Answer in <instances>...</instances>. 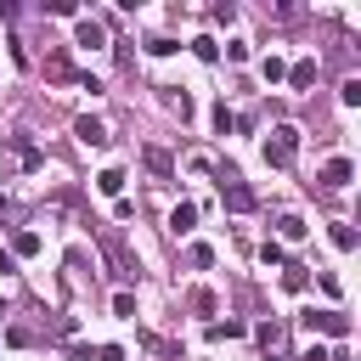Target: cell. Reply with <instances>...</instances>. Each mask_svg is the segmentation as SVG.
Masks as SVG:
<instances>
[{"instance_id": "cell-5", "label": "cell", "mask_w": 361, "mask_h": 361, "mask_svg": "<svg viewBox=\"0 0 361 361\" xmlns=\"http://www.w3.org/2000/svg\"><path fill=\"white\" fill-rule=\"evenodd\" d=\"M259 350H265V361H288V327L282 322H259Z\"/></svg>"}, {"instance_id": "cell-23", "label": "cell", "mask_w": 361, "mask_h": 361, "mask_svg": "<svg viewBox=\"0 0 361 361\" xmlns=\"http://www.w3.org/2000/svg\"><path fill=\"white\" fill-rule=\"evenodd\" d=\"M192 51H197V56H203V62H214V56H220V45H214V39H209V34H203V39H192Z\"/></svg>"}, {"instance_id": "cell-27", "label": "cell", "mask_w": 361, "mask_h": 361, "mask_svg": "<svg viewBox=\"0 0 361 361\" xmlns=\"http://www.w3.org/2000/svg\"><path fill=\"white\" fill-rule=\"evenodd\" d=\"M231 124H237V118H231V107H226V102H220V107H214V130H220V135H226V130H231Z\"/></svg>"}, {"instance_id": "cell-3", "label": "cell", "mask_w": 361, "mask_h": 361, "mask_svg": "<svg viewBox=\"0 0 361 361\" xmlns=\"http://www.w3.org/2000/svg\"><path fill=\"white\" fill-rule=\"evenodd\" d=\"M220 203H226L231 214H248V209H254L259 197H254V186H248V180H237V175L226 169V180H220Z\"/></svg>"}, {"instance_id": "cell-2", "label": "cell", "mask_w": 361, "mask_h": 361, "mask_svg": "<svg viewBox=\"0 0 361 361\" xmlns=\"http://www.w3.org/2000/svg\"><path fill=\"white\" fill-rule=\"evenodd\" d=\"M102 254H107V271H113V276H124V282L135 276V254L124 248V237H118V231H102Z\"/></svg>"}, {"instance_id": "cell-22", "label": "cell", "mask_w": 361, "mask_h": 361, "mask_svg": "<svg viewBox=\"0 0 361 361\" xmlns=\"http://www.w3.org/2000/svg\"><path fill=\"white\" fill-rule=\"evenodd\" d=\"M192 310H203V316H214V293H209V288H192Z\"/></svg>"}, {"instance_id": "cell-24", "label": "cell", "mask_w": 361, "mask_h": 361, "mask_svg": "<svg viewBox=\"0 0 361 361\" xmlns=\"http://www.w3.org/2000/svg\"><path fill=\"white\" fill-rule=\"evenodd\" d=\"M338 96H344V107H355V102H361V79H344V85H338Z\"/></svg>"}, {"instance_id": "cell-15", "label": "cell", "mask_w": 361, "mask_h": 361, "mask_svg": "<svg viewBox=\"0 0 361 361\" xmlns=\"http://www.w3.org/2000/svg\"><path fill=\"white\" fill-rule=\"evenodd\" d=\"M209 338H214V344H220V338H243V322H231V316H226V322H209Z\"/></svg>"}, {"instance_id": "cell-30", "label": "cell", "mask_w": 361, "mask_h": 361, "mask_svg": "<svg viewBox=\"0 0 361 361\" xmlns=\"http://www.w3.org/2000/svg\"><path fill=\"white\" fill-rule=\"evenodd\" d=\"M96 361H124V350H118V344H102V350H96Z\"/></svg>"}, {"instance_id": "cell-12", "label": "cell", "mask_w": 361, "mask_h": 361, "mask_svg": "<svg viewBox=\"0 0 361 361\" xmlns=\"http://www.w3.org/2000/svg\"><path fill=\"white\" fill-rule=\"evenodd\" d=\"M327 237H333V248H344V254L355 248V226H344V220H333V231H327Z\"/></svg>"}, {"instance_id": "cell-13", "label": "cell", "mask_w": 361, "mask_h": 361, "mask_svg": "<svg viewBox=\"0 0 361 361\" xmlns=\"http://www.w3.org/2000/svg\"><path fill=\"white\" fill-rule=\"evenodd\" d=\"M11 254H23V259L39 254V231H17V237H11Z\"/></svg>"}, {"instance_id": "cell-29", "label": "cell", "mask_w": 361, "mask_h": 361, "mask_svg": "<svg viewBox=\"0 0 361 361\" xmlns=\"http://www.w3.org/2000/svg\"><path fill=\"white\" fill-rule=\"evenodd\" d=\"M68 361H96V350L90 344H68Z\"/></svg>"}, {"instance_id": "cell-32", "label": "cell", "mask_w": 361, "mask_h": 361, "mask_svg": "<svg viewBox=\"0 0 361 361\" xmlns=\"http://www.w3.org/2000/svg\"><path fill=\"white\" fill-rule=\"evenodd\" d=\"M0 209H6V197H0Z\"/></svg>"}, {"instance_id": "cell-17", "label": "cell", "mask_w": 361, "mask_h": 361, "mask_svg": "<svg viewBox=\"0 0 361 361\" xmlns=\"http://www.w3.org/2000/svg\"><path fill=\"white\" fill-rule=\"evenodd\" d=\"M45 73H51V79H73V68H68V56H62V51H51V56H45Z\"/></svg>"}, {"instance_id": "cell-10", "label": "cell", "mask_w": 361, "mask_h": 361, "mask_svg": "<svg viewBox=\"0 0 361 361\" xmlns=\"http://www.w3.org/2000/svg\"><path fill=\"white\" fill-rule=\"evenodd\" d=\"M288 79H293V90L316 85V62H293V68H288Z\"/></svg>"}, {"instance_id": "cell-21", "label": "cell", "mask_w": 361, "mask_h": 361, "mask_svg": "<svg viewBox=\"0 0 361 361\" xmlns=\"http://www.w3.org/2000/svg\"><path fill=\"white\" fill-rule=\"evenodd\" d=\"M276 226H282V237H293V243H299V237H305V220H299V214H282V220H276Z\"/></svg>"}, {"instance_id": "cell-28", "label": "cell", "mask_w": 361, "mask_h": 361, "mask_svg": "<svg viewBox=\"0 0 361 361\" xmlns=\"http://www.w3.org/2000/svg\"><path fill=\"white\" fill-rule=\"evenodd\" d=\"M113 316H135V293H118L113 299Z\"/></svg>"}, {"instance_id": "cell-4", "label": "cell", "mask_w": 361, "mask_h": 361, "mask_svg": "<svg viewBox=\"0 0 361 361\" xmlns=\"http://www.w3.org/2000/svg\"><path fill=\"white\" fill-rule=\"evenodd\" d=\"M305 327H316L327 338H350V316L344 310H305Z\"/></svg>"}, {"instance_id": "cell-11", "label": "cell", "mask_w": 361, "mask_h": 361, "mask_svg": "<svg viewBox=\"0 0 361 361\" xmlns=\"http://www.w3.org/2000/svg\"><path fill=\"white\" fill-rule=\"evenodd\" d=\"M96 186H102L107 197H118V192H124V169H102V175H96Z\"/></svg>"}, {"instance_id": "cell-9", "label": "cell", "mask_w": 361, "mask_h": 361, "mask_svg": "<svg viewBox=\"0 0 361 361\" xmlns=\"http://www.w3.org/2000/svg\"><path fill=\"white\" fill-rule=\"evenodd\" d=\"M192 226H197V209H192V203H180V209L169 214V231H175V237H186Z\"/></svg>"}, {"instance_id": "cell-25", "label": "cell", "mask_w": 361, "mask_h": 361, "mask_svg": "<svg viewBox=\"0 0 361 361\" xmlns=\"http://www.w3.org/2000/svg\"><path fill=\"white\" fill-rule=\"evenodd\" d=\"M17 164H23V169H39V152H34L28 141H17Z\"/></svg>"}, {"instance_id": "cell-26", "label": "cell", "mask_w": 361, "mask_h": 361, "mask_svg": "<svg viewBox=\"0 0 361 361\" xmlns=\"http://www.w3.org/2000/svg\"><path fill=\"white\" fill-rule=\"evenodd\" d=\"M259 259H265V265H288V254H282V243H265V248H259Z\"/></svg>"}, {"instance_id": "cell-14", "label": "cell", "mask_w": 361, "mask_h": 361, "mask_svg": "<svg viewBox=\"0 0 361 361\" xmlns=\"http://www.w3.org/2000/svg\"><path fill=\"white\" fill-rule=\"evenodd\" d=\"M186 265H192V271L214 265V248H209V243H192V248H186Z\"/></svg>"}, {"instance_id": "cell-7", "label": "cell", "mask_w": 361, "mask_h": 361, "mask_svg": "<svg viewBox=\"0 0 361 361\" xmlns=\"http://www.w3.org/2000/svg\"><path fill=\"white\" fill-rule=\"evenodd\" d=\"M73 135H79L85 147H107V124H102V118H90V113L73 124Z\"/></svg>"}, {"instance_id": "cell-18", "label": "cell", "mask_w": 361, "mask_h": 361, "mask_svg": "<svg viewBox=\"0 0 361 361\" xmlns=\"http://www.w3.org/2000/svg\"><path fill=\"white\" fill-rule=\"evenodd\" d=\"M305 282H310V276H305V265H293V259H288V265H282V288H293V293H299Z\"/></svg>"}, {"instance_id": "cell-20", "label": "cell", "mask_w": 361, "mask_h": 361, "mask_svg": "<svg viewBox=\"0 0 361 361\" xmlns=\"http://www.w3.org/2000/svg\"><path fill=\"white\" fill-rule=\"evenodd\" d=\"M259 73H265V85H276L288 68H282V56H265V62H259Z\"/></svg>"}, {"instance_id": "cell-1", "label": "cell", "mask_w": 361, "mask_h": 361, "mask_svg": "<svg viewBox=\"0 0 361 361\" xmlns=\"http://www.w3.org/2000/svg\"><path fill=\"white\" fill-rule=\"evenodd\" d=\"M293 152H299V130H293V124H276V130L265 135V164H271V169H288Z\"/></svg>"}, {"instance_id": "cell-19", "label": "cell", "mask_w": 361, "mask_h": 361, "mask_svg": "<svg viewBox=\"0 0 361 361\" xmlns=\"http://www.w3.org/2000/svg\"><path fill=\"white\" fill-rule=\"evenodd\" d=\"M164 102H169V113H180V118H192V96H186V90H169Z\"/></svg>"}, {"instance_id": "cell-16", "label": "cell", "mask_w": 361, "mask_h": 361, "mask_svg": "<svg viewBox=\"0 0 361 361\" xmlns=\"http://www.w3.org/2000/svg\"><path fill=\"white\" fill-rule=\"evenodd\" d=\"M79 45H102V23L96 17H79Z\"/></svg>"}, {"instance_id": "cell-6", "label": "cell", "mask_w": 361, "mask_h": 361, "mask_svg": "<svg viewBox=\"0 0 361 361\" xmlns=\"http://www.w3.org/2000/svg\"><path fill=\"white\" fill-rule=\"evenodd\" d=\"M350 175H355V164H350V158H327V164H322V186H327V192L350 186Z\"/></svg>"}, {"instance_id": "cell-31", "label": "cell", "mask_w": 361, "mask_h": 361, "mask_svg": "<svg viewBox=\"0 0 361 361\" xmlns=\"http://www.w3.org/2000/svg\"><path fill=\"white\" fill-rule=\"evenodd\" d=\"M0 316H6V305H0Z\"/></svg>"}, {"instance_id": "cell-8", "label": "cell", "mask_w": 361, "mask_h": 361, "mask_svg": "<svg viewBox=\"0 0 361 361\" xmlns=\"http://www.w3.org/2000/svg\"><path fill=\"white\" fill-rule=\"evenodd\" d=\"M141 164H147V169H152V175H164V180H169V175H175V158H169V152H164V147H141Z\"/></svg>"}]
</instances>
